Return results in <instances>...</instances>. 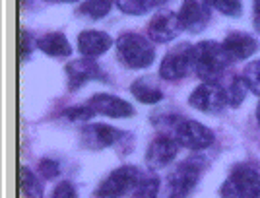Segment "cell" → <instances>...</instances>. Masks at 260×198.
Here are the masks:
<instances>
[{
	"label": "cell",
	"instance_id": "26",
	"mask_svg": "<svg viewBox=\"0 0 260 198\" xmlns=\"http://www.w3.org/2000/svg\"><path fill=\"white\" fill-rule=\"evenodd\" d=\"M95 113L93 109L89 107V105H76V107H70V109L64 111V117L66 119H70V121H87V119H91Z\"/></svg>",
	"mask_w": 260,
	"mask_h": 198
},
{
	"label": "cell",
	"instance_id": "5",
	"mask_svg": "<svg viewBox=\"0 0 260 198\" xmlns=\"http://www.w3.org/2000/svg\"><path fill=\"white\" fill-rule=\"evenodd\" d=\"M194 70V47L188 43H181L173 47L163 56L159 64V76L163 80H183Z\"/></svg>",
	"mask_w": 260,
	"mask_h": 198
},
{
	"label": "cell",
	"instance_id": "10",
	"mask_svg": "<svg viewBox=\"0 0 260 198\" xmlns=\"http://www.w3.org/2000/svg\"><path fill=\"white\" fill-rule=\"evenodd\" d=\"M66 78H68V88L78 89L82 86H86V82L91 80H105V74L101 70V66L93 60V58H76L70 60L66 64Z\"/></svg>",
	"mask_w": 260,
	"mask_h": 198
},
{
	"label": "cell",
	"instance_id": "9",
	"mask_svg": "<svg viewBox=\"0 0 260 198\" xmlns=\"http://www.w3.org/2000/svg\"><path fill=\"white\" fill-rule=\"evenodd\" d=\"M183 23L179 14H175L171 10H161L157 12L152 18V22L148 23V37L153 43H167L173 37H177L183 31Z\"/></svg>",
	"mask_w": 260,
	"mask_h": 198
},
{
	"label": "cell",
	"instance_id": "24",
	"mask_svg": "<svg viewBox=\"0 0 260 198\" xmlns=\"http://www.w3.org/2000/svg\"><path fill=\"white\" fill-rule=\"evenodd\" d=\"M159 181L155 177H142L138 187L132 190V198H157Z\"/></svg>",
	"mask_w": 260,
	"mask_h": 198
},
{
	"label": "cell",
	"instance_id": "20",
	"mask_svg": "<svg viewBox=\"0 0 260 198\" xmlns=\"http://www.w3.org/2000/svg\"><path fill=\"white\" fill-rule=\"evenodd\" d=\"M167 0H119L120 12L130 14V16H142V14H148L153 8H159L163 6Z\"/></svg>",
	"mask_w": 260,
	"mask_h": 198
},
{
	"label": "cell",
	"instance_id": "3",
	"mask_svg": "<svg viewBox=\"0 0 260 198\" xmlns=\"http://www.w3.org/2000/svg\"><path fill=\"white\" fill-rule=\"evenodd\" d=\"M221 198H258L260 173L252 165H237L219 188Z\"/></svg>",
	"mask_w": 260,
	"mask_h": 198
},
{
	"label": "cell",
	"instance_id": "16",
	"mask_svg": "<svg viewBox=\"0 0 260 198\" xmlns=\"http://www.w3.org/2000/svg\"><path fill=\"white\" fill-rule=\"evenodd\" d=\"M221 45H223V49L231 60H245V58L254 55L258 49V41L245 31L229 33Z\"/></svg>",
	"mask_w": 260,
	"mask_h": 198
},
{
	"label": "cell",
	"instance_id": "8",
	"mask_svg": "<svg viewBox=\"0 0 260 198\" xmlns=\"http://www.w3.org/2000/svg\"><path fill=\"white\" fill-rule=\"evenodd\" d=\"M188 103L202 113H219L228 105L225 89L214 82H204L190 93Z\"/></svg>",
	"mask_w": 260,
	"mask_h": 198
},
{
	"label": "cell",
	"instance_id": "12",
	"mask_svg": "<svg viewBox=\"0 0 260 198\" xmlns=\"http://www.w3.org/2000/svg\"><path fill=\"white\" fill-rule=\"evenodd\" d=\"M210 14H212V4L208 0H184L179 18L186 31L198 33L208 25Z\"/></svg>",
	"mask_w": 260,
	"mask_h": 198
},
{
	"label": "cell",
	"instance_id": "25",
	"mask_svg": "<svg viewBox=\"0 0 260 198\" xmlns=\"http://www.w3.org/2000/svg\"><path fill=\"white\" fill-rule=\"evenodd\" d=\"M212 4V8H216L217 12L225 14V16H239L243 6L241 0H208Z\"/></svg>",
	"mask_w": 260,
	"mask_h": 198
},
{
	"label": "cell",
	"instance_id": "31",
	"mask_svg": "<svg viewBox=\"0 0 260 198\" xmlns=\"http://www.w3.org/2000/svg\"><path fill=\"white\" fill-rule=\"evenodd\" d=\"M256 121H258V124H260V103H258V107H256Z\"/></svg>",
	"mask_w": 260,
	"mask_h": 198
},
{
	"label": "cell",
	"instance_id": "21",
	"mask_svg": "<svg viewBox=\"0 0 260 198\" xmlns=\"http://www.w3.org/2000/svg\"><path fill=\"white\" fill-rule=\"evenodd\" d=\"M113 8V0H86L84 4L78 6V14L80 16H86L91 20H99V18H105L109 12Z\"/></svg>",
	"mask_w": 260,
	"mask_h": 198
},
{
	"label": "cell",
	"instance_id": "1",
	"mask_svg": "<svg viewBox=\"0 0 260 198\" xmlns=\"http://www.w3.org/2000/svg\"><path fill=\"white\" fill-rule=\"evenodd\" d=\"M117 51L122 64L130 70H142L148 68L155 58V47L150 37L136 31L120 33L117 39Z\"/></svg>",
	"mask_w": 260,
	"mask_h": 198
},
{
	"label": "cell",
	"instance_id": "15",
	"mask_svg": "<svg viewBox=\"0 0 260 198\" xmlns=\"http://www.w3.org/2000/svg\"><path fill=\"white\" fill-rule=\"evenodd\" d=\"M113 47L111 35L98 29H86L78 35V49L86 58H98Z\"/></svg>",
	"mask_w": 260,
	"mask_h": 198
},
{
	"label": "cell",
	"instance_id": "27",
	"mask_svg": "<svg viewBox=\"0 0 260 198\" xmlns=\"http://www.w3.org/2000/svg\"><path fill=\"white\" fill-rule=\"evenodd\" d=\"M39 173L45 177V179H49V181H53L56 177L60 175V165L58 161H54V159H41V163H39Z\"/></svg>",
	"mask_w": 260,
	"mask_h": 198
},
{
	"label": "cell",
	"instance_id": "29",
	"mask_svg": "<svg viewBox=\"0 0 260 198\" xmlns=\"http://www.w3.org/2000/svg\"><path fill=\"white\" fill-rule=\"evenodd\" d=\"M51 198H78V196H76L74 187H72L68 181H62V183L56 185V188L53 190V196Z\"/></svg>",
	"mask_w": 260,
	"mask_h": 198
},
{
	"label": "cell",
	"instance_id": "6",
	"mask_svg": "<svg viewBox=\"0 0 260 198\" xmlns=\"http://www.w3.org/2000/svg\"><path fill=\"white\" fill-rule=\"evenodd\" d=\"M202 163L200 159H186L181 165H177L167 181V198H186L190 190L196 187L200 179Z\"/></svg>",
	"mask_w": 260,
	"mask_h": 198
},
{
	"label": "cell",
	"instance_id": "11",
	"mask_svg": "<svg viewBox=\"0 0 260 198\" xmlns=\"http://www.w3.org/2000/svg\"><path fill=\"white\" fill-rule=\"evenodd\" d=\"M124 138V132L109 126L103 122H95V124H87L82 128V142L86 144L91 150H103V148H111L117 142Z\"/></svg>",
	"mask_w": 260,
	"mask_h": 198
},
{
	"label": "cell",
	"instance_id": "19",
	"mask_svg": "<svg viewBox=\"0 0 260 198\" xmlns=\"http://www.w3.org/2000/svg\"><path fill=\"white\" fill-rule=\"evenodd\" d=\"M130 93L138 99V101L148 103V105H152V103H159V101L163 99L161 89H157L155 86L148 84L146 80H136V82L130 86Z\"/></svg>",
	"mask_w": 260,
	"mask_h": 198
},
{
	"label": "cell",
	"instance_id": "32",
	"mask_svg": "<svg viewBox=\"0 0 260 198\" xmlns=\"http://www.w3.org/2000/svg\"><path fill=\"white\" fill-rule=\"evenodd\" d=\"M47 2H76V0H47Z\"/></svg>",
	"mask_w": 260,
	"mask_h": 198
},
{
	"label": "cell",
	"instance_id": "23",
	"mask_svg": "<svg viewBox=\"0 0 260 198\" xmlns=\"http://www.w3.org/2000/svg\"><path fill=\"white\" fill-rule=\"evenodd\" d=\"M241 78L245 80L247 88H249L252 93L260 95V60H252V62H249V64L245 66Z\"/></svg>",
	"mask_w": 260,
	"mask_h": 198
},
{
	"label": "cell",
	"instance_id": "28",
	"mask_svg": "<svg viewBox=\"0 0 260 198\" xmlns=\"http://www.w3.org/2000/svg\"><path fill=\"white\" fill-rule=\"evenodd\" d=\"M33 47H37V41H33L31 35L25 29H22V37H20V56H22V60H27V56L33 53Z\"/></svg>",
	"mask_w": 260,
	"mask_h": 198
},
{
	"label": "cell",
	"instance_id": "13",
	"mask_svg": "<svg viewBox=\"0 0 260 198\" xmlns=\"http://www.w3.org/2000/svg\"><path fill=\"white\" fill-rule=\"evenodd\" d=\"M177 152H179V142L175 140V136L161 134V136L153 138L152 144L148 146L146 163L152 169H161V167H165V165H169L173 161Z\"/></svg>",
	"mask_w": 260,
	"mask_h": 198
},
{
	"label": "cell",
	"instance_id": "7",
	"mask_svg": "<svg viewBox=\"0 0 260 198\" xmlns=\"http://www.w3.org/2000/svg\"><path fill=\"white\" fill-rule=\"evenodd\" d=\"M173 134L179 146H184L188 150H206L216 140L214 132L210 130L208 126H204L202 122L198 121H188V119H183V121L177 122Z\"/></svg>",
	"mask_w": 260,
	"mask_h": 198
},
{
	"label": "cell",
	"instance_id": "4",
	"mask_svg": "<svg viewBox=\"0 0 260 198\" xmlns=\"http://www.w3.org/2000/svg\"><path fill=\"white\" fill-rule=\"evenodd\" d=\"M142 181V175L138 171V167L134 165H122L117 167L115 171H111L95 188L93 198H120L124 194L132 192L138 187V183Z\"/></svg>",
	"mask_w": 260,
	"mask_h": 198
},
{
	"label": "cell",
	"instance_id": "2",
	"mask_svg": "<svg viewBox=\"0 0 260 198\" xmlns=\"http://www.w3.org/2000/svg\"><path fill=\"white\" fill-rule=\"evenodd\" d=\"M233 60L225 53L223 45L216 41H200L194 45V70L202 78V82H214L223 74V70Z\"/></svg>",
	"mask_w": 260,
	"mask_h": 198
},
{
	"label": "cell",
	"instance_id": "30",
	"mask_svg": "<svg viewBox=\"0 0 260 198\" xmlns=\"http://www.w3.org/2000/svg\"><path fill=\"white\" fill-rule=\"evenodd\" d=\"M254 27L260 31V0H254Z\"/></svg>",
	"mask_w": 260,
	"mask_h": 198
},
{
	"label": "cell",
	"instance_id": "17",
	"mask_svg": "<svg viewBox=\"0 0 260 198\" xmlns=\"http://www.w3.org/2000/svg\"><path fill=\"white\" fill-rule=\"evenodd\" d=\"M37 49L49 56H68L72 53V47L64 37V33H47L37 39Z\"/></svg>",
	"mask_w": 260,
	"mask_h": 198
},
{
	"label": "cell",
	"instance_id": "18",
	"mask_svg": "<svg viewBox=\"0 0 260 198\" xmlns=\"http://www.w3.org/2000/svg\"><path fill=\"white\" fill-rule=\"evenodd\" d=\"M20 185H22V192L25 194V198H43V183L25 165H22L20 169Z\"/></svg>",
	"mask_w": 260,
	"mask_h": 198
},
{
	"label": "cell",
	"instance_id": "14",
	"mask_svg": "<svg viewBox=\"0 0 260 198\" xmlns=\"http://www.w3.org/2000/svg\"><path fill=\"white\" fill-rule=\"evenodd\" d=\"M87 105L93 109V113L105 115L111 119H122V117H132L134 115V107L128 101L111 95V93H95L87 99Z\"/></svg>",
	"mask_w": 260,
	"mask_h": 198
},
{
	"label": "cell",
	"instance_id": "22",
	"mask_svg": "<svg viewBox=\"0 0 260 198\" xmlns=\"http://www.w3.org/2000/svg\"><path fill=\"white\" fill-rule=\"evenodd\" d=\"M225 89V97H228V105H231V107H239L241 103H243V99H245V95H247V91H249V88H247V84H245V80L241 76H235L231 78V82H229L228 88Z\"/></svg>",
	"mask_w": 260,
	"mask_h": 198
}]
</instances>
